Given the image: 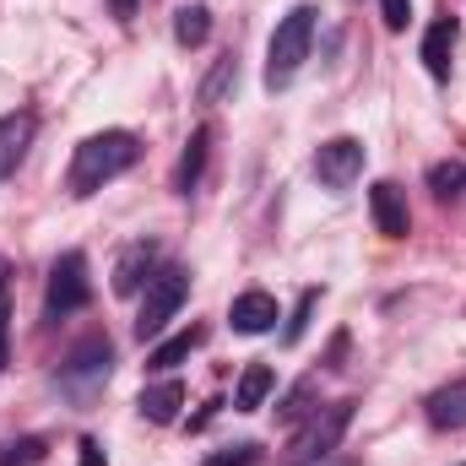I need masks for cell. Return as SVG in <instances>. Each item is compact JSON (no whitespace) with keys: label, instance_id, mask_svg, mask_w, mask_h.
I'll use <instances>...</instances> for the list:
<instances>
[{"label":"cell","instance_id":"cell-5","mask_svg":"<svg viewBox=\"0 0 466 466\" xmlns=\"http://www.w3.org/2000/svg\"><path fill=\"white\" fill-rule=\"evenodd\" d=\"M87 299H93V282H87V255H82V249H66V255L49 266L44 320H66V315L87 309Z\"/></svg>","mask_w":466,"mask_h":466},{"label":"cell","instance_id":"cell-20","mask_svg":"<svg viewBox=\"0 0 466 466\" xmlns=\"http://www.w3.org/2000/svg\"><path fill=\"white\" fill-rule=\"evenodd\" d=\"M233 87H238V60H233V55H223V60L212 66V76L201 82V104H223Z\"/></svg>","mask_w":466,"mask_h":466},{"label":"cell","instance_id":"cell-3","mask_svg":"<svg viewBox=\"0 0 466 466\" xmlns=\"http://www.w3.org/2000/svg\"><path fill=\"white\" fill-rule=\"evenodd\" d=\"M352 407H358V401H326V407H315V412L299 423V434L288 440L282 461H288V466H315V461H326V456L342 445V434L352 429Z\"/></svg>","mask_w":466,"mask_h":466},{"label":"cell","instance_id":"cell-23","mask_svg":"<svg viewBox=\"0 0 466 466\" xmlns=\"http://www.w3.org/2000/svg\"><path fill=\"white\" fill-rule=\"evenodd\" d=\"M260 461V445H228L218 456H207V466H255Z\"/></svg>","mask_w":466,"mask_h":466},{"label":"cell","instance_id":"cell-11","mask_svg":"<svg viewBox=\"0 0 466 466\" xmlns=\"http://www.w3.org/2000/svg\"><path fill=\"white\" fill-rule=\"evenodd\" d=\"M456 38H461V22H456V16H434V22H429V33H423V71H429L434 82H451Z\"/></svg>","mask_w":466,"mask_h":466},{"label":"cell","instance_id":"cell-27","mask_svg":"<svg viewBox=\"0 0 466 466\" xmlns=\"http://www.w3.org/2000/svg\"><path fill=\"white\" fill-rule=\"evenodd\" d=\"M136 5H141V0H109V11H115L119 22H130V16H136Z\"/></svg>","mask_w":466,"mask_h":466},{"label":"cell","instance_id":"cell-14","mask_svg":"<svg viewBox=\"0 0 466 466\" xmlns=\"http://www.w3.org/2000/svg\"><path fill=\"white\" fill-rule=\"evenodd\" d=\"M136 407H141V418H147V423H174V418H179V407H185V385H179V380H157V385H147V390H141V401H136Z\"/></svg>","mask_w":466,"mask_h":466},{"label":"cell","instance_id":"cell-6","mask_svg":"<svg viewBox=\"0 0 466 466\" xmlns=\"http://www.w3.org/2000/svg\"><path fill=\"white\" fill-rule=\"evenodd\" d=\"M109 369H115L109 337H87V342H76V348L66 352V363H60V390L76 396V401H87V396L109 380Z\"/></svg>","mask_w":466,"mask_h":466},{"label":"cell","instance_id":"cell-2","mask_svg":"<svg viewBox=\"0 0 466 466\" xmlns=\"http://www.w3.org/2000/svg\"><path fill=\"white\" fill-rule=\"evenodd\" d=\"M315 5H293L282 22H277V33H271V44H266V87L271 93H282V87H293V76L304 71V60H309V44H315Z\"/></svg>","mask_w":466,"mask_h":466},{"label":"cell","instance_id":"cell-25","mask_svg":"<svg viewBox=\"0 0 466 466\" xmlns=\"http://www.w3.org/2000/svg\"><path fill=\"white\" fill-rule=\"evenodd\" d=\"M380 16H385L390 33H401V27L412 22V0H380Z\"/></svg>","mask_w":466,"mask_h":466},{"label":"cell","instance_id":"cell-12","mask_svg":"<svg viewBox=\"0 0 466 466\" xmlns=\"http://www.w3.org/2000/svg\"><path fill=\"white\" fill-rule=\"evenodd\" d=\"M33 136H38V119L27 115H0V185L16 174V163L27 157V147H33Z\"/></svg>","mask_w":466,"mask_h":466},{"label":"cell","instance_id":"cell-8","mask_svg":"<svg viewBox=\"0 0 466 466\" xmlns=\"http://www.w3.org/2000/svg\"><path fill=\"white\" fill-rule=\"evenodd\" d=\"M369 212H374V228L385 233V238H407V233H412L407 190H401V185H390V179H380V185L369 190Z\"/></svg>","mask_w":466,"mask_h":466},{"label":"cell","instance_id":"cell-22","mask_svg":"<svg viewBox=\"0 0 466 466\" xmlns=\"http://www.w3.org/2000/svg\"><path fill=\"white\" fill-rule=\"evenodd\" d=\"M315 304H320V288H304V299H299V309H293V320H288V331H282V342H288V348H293V342L304 337V326H309Z\"/></svg>","mask_w":466,"mask_h":466},{"label":"cell","instance_id":"cell-4","mask_svg":"<svg viewBox=\"0 0 466 466\" xmlns=\"http://www.w3.org/2000/svg\"><path fill=\"white\" fill-rule=\"evenodd\" d=\"M190 299V271L185 266H157V277L147 282V293H141V315H136V337L141 342H152L174 315H179V304Z\"/></svg>","mask_w":466,"mask_h":466},{"label":"cell","instance_id":"cell-1","mask_svg":"<svg viewBox=\"0 0 466 466\" xmlns=\"http://www.w3.org/2000/svg\"><path fill=\"white\" fill-rule=\"evenodd\" d=\"M136 157H141V141H136L130 130H98V136H87V141L71 152L66 185H71V196H93V190H104L109 179H119L125 168H136Z\"/></svg>","mask_w":466,"mask_h":466},{"label":"cell","instance_id":"cell-24","mask_svg":"<svg viewBox=\"0 0 466 466\" xmlns=\"http://www.w3.org/2000/svg\"><path fill=\"white\" fill-rule=\"evenodd\" d=\"M11 352V293H5V266H0V369Z\"/></svg>","mask_w":466,"mask_h":466},{"label":"cell","instance_id":"cell-15","mask_svg":"<svg viewBox=\"0 0 466 466\" xmlns=\"http://www.w3.org/2000/svg\"><path fill=\"white\" fill-rule=\"evenodd\" d=\"M207 147H212V130H207V125H196V130H190V141H185L179 174H174V190H179V196H190V190L201 185V168H207Z\"/></svg>","mask_w":466,"mask_h":466},{"label":"cell","instance_id":"cell-17","mask_svg":"<svg viewBox=\"0 0 466 466\" xmlns=\"http://www.w3.org/2000/svg\"><path fill=\"white\" fill-rule=\"evenodd\" d=\"M201 342H207V331H201V326H190V331H179V337H168L163 348H152V358H147V369H157V374H168L174 363H185V358H190V352L201 348Z\"/></svg>","mask_w":466,"mask_h":466},{"label":"cell","instance_id":"cell-9","mask_svg":"<svg viewBox=\"0 0 466 466\" xmlns=\"http://www.w3.org/2000/svg\"><path fill=\"white\" fill-rule=\"evenodd\" d=\"M152 277H157V244H152V238L125 244L119 260H115V293L119 299H130V293H141Z\"/></svg>","mask_w":466,"mask_h":466},{"label":"cell","instance_id":"cell-7","mask_svg":"<svg viewBox=\"0 0 466 466\" xmlns=\"http://www.w3.org/2000/svg\"><path fill=\"white\" fill-rule=\"evenodd\" d=\"M315 174H320L326 190H348L352 179L363 174V141H358V136H337V141H326V147L315 152Z\"/></svg>","mask_w":466,"mask_h":466},{"label":"cell","instance_id":"cell-26","mask_svg":"<svg viewBox=\"0 0 466 466\" xmlns=\"http://www.w3.org/2000/svg\"><path fill=\"white\" fill-rule=\"evenodd\" d=\"M76 451H82V456H76L82 466H109V456H104V445H98V440H82Z\"/></svg>","mask_w":466,"mask_h":466},{"label":"cell","instance_id":"cell-16","mask_svg":"<svg viewBox=\"0 0 466 466\" xmlns=\"http://www.w3.org/2000/svg\"><path fill=\"white\" fill-rule=\"evenodd\" d=\"M277 390V374H271V363H249L244 374H238V390H233V407L238 412H255V407H266V396Z\"/></svg>","mask_w":466,"mask_h":466},{"label":"cell","instance_id":"cell-13","mask_svg":"<svg viewBox=\"0 0 466 466\" xmlns=\"http://www.w3.org/2000/svg\"><path fill=\"white\" fill-rule=\"evenodd\" d=\"M423 412H429V423L445 434V429H466V374L461 380H451V385H440L429 401H423Z\"/></svg>","mask_w":466,"mask_h":466},{"label":"cell","instance_id":"cell-21","mask_svg":"<svg viewBox=\"0 0 466 466\" xmlns=\"http://www.w3.org/2000/svg\"><path fill=\"white\" fill-rule=\"evenodd\" d=\"M38 461H44V440L38 434H22V440L0 445V466H38Z\"/></svg>","mask_w":466,"mask_h":466},{"label":"cell","instance_id":"cell-10","mask_svg":"<svg viewBox=\"0 0 466 466\" xmlns=\"http://www.w3.org/2000/svg\"><path fill=\"white\" fill-rule=\"evenodd\" d=\"M228 320H233V331H238V337H260V331H271V326L282 320V309H277V299H271L266 288H249V293H238V299H233Z\"/></svg>","mask_w":466,"mask_h":466},{"label":"cell","instance_id":"cell-19","mask_svg":"<svg viewBox=\"0 0 466 466\" xmlns=\"http://www.w3.org/2000/svg\"><path fill=\"white\" fill-rule=\"evenodd\" d=\"M429 190H434L440 201L466 196V163H461V157H451V163H434V168H429Z\"/></svg>","mask_w":466,"mask_h":466},{"label":"cell","instance_id":"cell-18","mask_svg":"<svg viewBox=\"0 0 466 466\" xmlns=\"http://www.w3.org/2000/svg\"><path fill=\"white\" fill-rule=\"evenodd\" d=\"M174 38H179L185 49H201V44L212 38V11H207V5H179V11H174Z\"/></svg>","mask_w":466,"mask_h":466}]
</instances>
